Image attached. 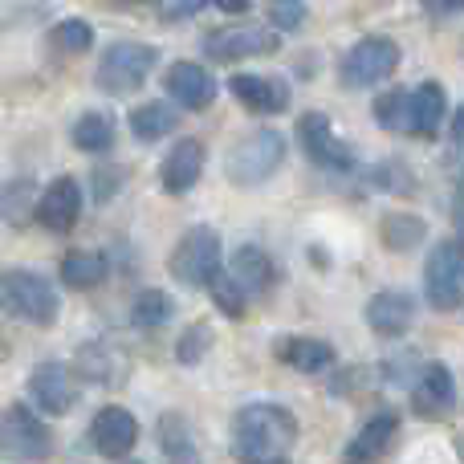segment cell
Returning <instances> with one entry per match:
<instances>
[{"label":"cell","mask_w":464,"mask_h":464,"mask_svg":"<svg viewBox=\"0 0 464 464\" xmlns=\"http://www.w3.org/2000/svg\"><path fill=\"white\" fill-rule=\"evenodd\" d=\"M277 49V33L265 24H225L204 37V53L212 62H240V57H265Z\"/></svg>","instance_id":"10"},{"label":"cell","mask_w":464,"mask_h":464,"mask_svg":"<svg viewBox=\"0 0 464 464\" xmlns=\"http://www.w3.org/2000/svg\"><path fill=\"white\" fill-rule=\"evenodd\" d=\"M424 294L432 310H460L464 305V240H440L424 265Z\"/></svg>","instance_id":"7"},{"label":"cell","mask_w":464,"mask_h":464,"mask_svg":"<svg viewBox=\"0 0 464 464\" xmlns=\"http://www.w3.org/2000/svg\"><path fill=\"white\" fill-rule=\"evenodd\" d=\"M297 449V420L281 403H248L232 420L237 464H289Z\"/></svg>","instance_id":"1"},{"label":"cell","mask_w":464,"mask_h":464,"mask_svg":"<svg viewBox=\"0 0 464 464\" xmlns=\"http://www.w3.org/2000/svg\"><path fill=\"white\" fill-rule=\"evenodd\" d=\"M33 208H37V188H33V179H16V184H8V192L0 196V217L13 220V225H24V220L33 217Z\"/></svg>","instance_id":"30"},{"label":"cell","mask_w":464,"mask_h":464,"mask_svg":"<svg viewBox=\"0 0 464 464\" xmlns=\"http://www.w3.org/2000/svg\"><path fill=\"white\" fill-rule=\"evenodd\" d=\"M208 346H212V330L204 326V322H192V326L179 334V343H176V359L184 362V367H196V362L208 354Z\"/></svg>","instance_id":"34"},{"label":"cell","mask_w":464,"mask_h":464,"mask_svg":"<svg viewBox=\"0 0 464 464\" xmlns=\"http://www.w3.org/2000/svg\"><path fill=\"white\" fill-rule=\"evenodd\" d=\"M176 318V302H171L163 289H143V294L130 302V322L135 330H160Z\"/></svg>","instance_id":"27"},{"label":"cell","mask_w":464,"mask_h":464,"mask_svg":"<svg viewBox=\"0 0 464 464\" xmlns=\"http://www.w3.org/2000/svg\"><path fill=\"white\" fill-rule=\"evenodd\" d=\"M49 45L57 49V53H86L90 45H94V24L82 21V16H65V21H57L53 29H49Z\"/></svg>","instance_id":"29"},{"label":"cell","mask_w":464,"mask_h":464,"mask_svg":"<svg viewBox=\"0 0 464 464\" xmlns=\"http://www.w3.org/2000/svg\"><path fill=\"white\" fill-rule=\"evenodd\" d=\"M395 436H400V416H395L392 408H379L375 416L359 428V436L346 444L343 464H371V460H379L395 444Z\"/></svg>","instance_id":"18"},{"label":"cell","mask_w":464,"mask_h":464,"mask_svg":"<svg viewBox=\"0 0 464 464\" xmlns=\"http://www.w3.org/2000/svg\"><path fill=\"white\" fill-rule=\"evenodd\" d=\"M228 277L245 289V297H256V294H269V285L277 281V269H273V261H269L265 248L245 245V248H237V256H232Z\"/></svg>","instance_id":"23"},{"label":"cell","mask_w":464,"mask_h":464,"mask_svg":"<svg viewBox=\"0 0 464 464\" xmlns=\"http://www.w3.org/2000/svg\"><path fill=\"white\" fill-rule=\"evenodd\" d=\"M460 449H464V444H460Z\"/></svg>","instance_id":"42"},{"label":"cell","mask_w":464,"mask_h":464,"mask_svg":"<svg viewBox=\"0 0 464 464\" xmlns=\"http://www.w3.org/2000/svg\"><path fill=\"white\" fill-rule=\"evenodd\" d=\"M155 436H160V449L168 464H200V444H196V432L179 411H163L160 424H155Z\"/></svg>","instance_id":"22"},{"label":"cell","mask_w":464,"mask_h":464,"mask_svg":"<svg viewBox=\"0 0 464 464\" xmlns=\"http://www.w3.org/2000/svg\"><path fill=\"white\" fill-rule=\"evenodd\" d=\"M208 294H212V302H217V310L225 314V318H240V314H245V305H248L245 289H240L228 273H217V277L208 281Z\"/></svg>","instance_id":"31"},{"label":"cell","mask_w":464,"mask_h":464,"mask_svg":"<svg viewBox=\"0 0 464 464\" xmlns=\"http://www.w3.org/2000/svg\"><path fill=\"white\" fill-rule=\"evenodd\" d=\"M297 143L310 155V163H318V168H326V171L354 168V151L334 135V127H330V119L322 111H310L297 119Z\"/></svg>","instance_id":"9"},{"label":"cell","mask_w":464,"mask_h":464,"mask_svg":"<svg viewBox=\"0 0 464 464\" xmlns=\"http://www.w3.org/2000/svg\"><path fill=\"white\" fill-rule=\"evenodd\" d=\"M33 217H37L41 228H49V232H70L82 217V184L73 176H57L53 184L37 196Z\"/></svg>","instance_id":"15"},{"label":"cell","mask_w":464,"mask_h":464,"mask_svg":"<svg viewBox=\"0 0 464 464\" xmlns=\"http://www.w3.org/2000/svg\"><path fill=\"white\" fill-rule=\"evenodd\" d=\"M204 176V143L200 139H179L160 168V184L168 196H188Z\"/></svg>","instance_id":"17"},{"label":"cell","mask_w":464,"mask_h":464,"mask_svg":"<svg viewBox=\"0 0 464 464\" xmlns=\"http://www.w3.org/2000/svg\"><path fill=\"white\" fill-rule=\"evenodd\" d=\"M457 225H460V232H464V200H460V208H457Z\"/></svg>","instance_id":"41"},{"label":"cell","mask_w":464,"mask_h":464,"mask_svg":"<svg viewBox=\"0 0 464 464\" xmlns=\"http://www.w3.org/2000/svg\"><path fill=\"white\" fill-rule=\"evenodd\" d=\"M135 440H139V420L130 416L127 408H119V403H106L94 416V424H90V444H94L98 457H106V460L127 457V452L135 449Z\"/></svg>","instance_id":"14"},{"label":"cell","mask_w":464,"mask_h":464,"mask_svg":"<svg viewBox=\"0 0 464 464\" xmlns=\"http://www.w3.org/2000/svg\"><path fill=\"white\" fill-rule=\"evenodd\" d=\"M371 114H375V122L383 130H400L403 135V127H408V90H387Z\"/></svg>","instance_id":"32"},{"label":"cell","mask_w":464,"mask_h":464,"mask_svg":"<svg viewBox=\"0 0 464 464\" xmlns=\"http://www.w3.org/2000/svg\"><path fill=\"white\" fill-rule=\"evenodd\" d=\"M457 408V383L444 362H424V371L411 383V411L420 420H444Z\"/></svg>","instance_id":"12"},{"label":"cell","mask_w":464,"mask_h":464,"mask_svg":"<svg viewBox=\"0 0 464 464\" xmlns=\"http://www.w3.org/2000/svg\"><path fill=\"white\" fill-rule=\"evenodd\" d=\"M273 351H277V359L285 362V367L302 371V375H318V371L334 367V346H330L326 338H302V334L277 338Z\"/></svg>","instance_id":"21"},{"label":"cell","mask_w":464,"mask_h":464,"mask_svg":"<svg viewBox=\"0 0 464 464\" xmlns=\"http://www.w3.org/2000/svg\"><path fill=\"white\" fill-rule=\"evenodd\" d=\"M424 237H428V225L420 217H411V212H392V217H383V245L392 248V253H408V248H416Z\"/></svg>","instance_id":"28"},{"label":"cell","mask_w":464,"mask_h":464,"mask_svg":"<svg viewBox=\"0 0 464 464\" xmlns=\"http://www.w3.org/2000/svg\"><path fill=\"white\" fill-rule=\"evenodd\" d=\"M220 8H225V13H245L248 5H253V0H217Z\"/></svg>","instance_id":"40"},{"label":"cell","mask_w":464,"mask_h":464,"mask_svg":"<svg viewBox=\"0 0 464 464\" xmlns=\"http://www.w3.org/2000/svg\"><path fill=\"white\" fill-rule=\"evenodd\" d=\"M163 90L179 111H204L217 102V78L200 62H176L163 78Z\"/></svg>","instance_id":"16"},{"label":"cell","mask_w":464,"mask_h":464,"mask_svg":"<svg viewBox=\"0 0 464 464\" xmlns=\"http://www.w3.org/2000/svg\"><path fill=\"white\" fill-rule=\"evenodd\" d=\"M0 314L29 326H53L62 314V297H57L53 281L41 277L33 269H5L0 273Z\"/></svg>","instance_id":"2"},{"label":"cell","mask_w":464,"mask_h":464,"mask_svg":"<svg viewBox=\"0 0 464 464\" xmlns=\"http://www.w3.org/2000/svg\"><path fill=\"white\" fill-rule=\"evenodd\" d=\"M444 111H449V94H444L440 82H424V86L408 90V127H403V135L432 139L444 122Z\"/></svg>","instance_id":"20"},{"label":"cell","mask_w":464,"mask_h":464,"mask_svg":"<svg viewBox=\"0 0 464 464\" xmlns=\"http://www.w3.org/2000/svg\"><path fill=\"white\" fill-rule=\"evenodd\" d=\"M411 322H416V302H411L408 294H400V289H383V294H375L367 302V326L375 330L379 338L408 334Z\"/></svg>","instance_id":"19"},{"label":"cell","mask_w":464,"mask_h":464,"mask_svg":"<svg viewBox=\"0 0 464 464\" xmlns=\"http://www.w3.org/2000/svg\"><path fill=\"white\" fill-rule=\"evenodd\" d=\"M73 147L86 155H106L114 147V119L106 111H86L70 130Z\"/></svg>","instance_id":"26"},{"label":"cell","mask_w":464,"mask_h":464,"mask_svg":"<svg viewBox=\"0 0 464 464\" xmlns=\"http://www.w3.org/2000/svg\"><path fill=\"white\" fill-rule=\"evenodd\" d=\"M122 188V168H98L94 171V200L106 204Z\"/></svg>","instance_id":"36"},{"label":"cell","mask_w":464,"mask_h":464,"mask_svg":"<svg viewBox=\"0 0 464 464\" xmlns=\"http://www.w3.org/2000/svg\"><path fill=\"white\" fill-rule=\"evenodd\" d=\"M281 163H285V139H281V130L261 127L232 147L225 171L237 188H261Z\"/></svg>","instance_id":"4"},{"label":"cell","mask_w":464,"mask_h":464,"mask_svg":"<svg viewBox=\"0 0 464 464\" xmlns=\"http://www.w3.org/2000/svg\"><path fill=\"white\" fill-rule=\"evenodd\" d=\"M78 371H82L86 379H94V383L111 387V379H114V359H111V351H106V346H98V343L82 346V351H78Z\"/></svg>","instance_id":"33"},{"label":"cell","mask_w":464,"mask_h":464,"mask_svg":"<svg viewBox=\"0 0 464 464\" xmlns=\"http://www.w3.org/2000/svg\"><path fill=\"white\" fill-rule=\"evenodd\" d=\"M428 16H457L464 13V0H420Z\"/></svg>","instance_id":"39"},{"label":"cell","mask_w":464,"mask_h":464,"mask_svg":"<svg viewBox=\"0 0 464 464\" xmlns=\"http://www.w3.org/2000/svg\"><path fill=\"white\" fill-rule=\"evenodd\" d=\"M0 452L16 464H37L53 452V432L29 403H8L0 416Z\"/></svg>","instance_id":"5"},{"label":"cell","mask_w":464,"mask_h":464,"mask_svg":"<svg viewBox=\"0 0 464 464\" xmlns=\"http://www.w3.org/2000/svg\"><path fill=\"white\" fill-rule=\"evenodd\" d=\"M452 163H457V179L464 192V106L452 114Z\"/></svg>","instance_id":"37"},{"label":"cell","mask_w":464,"mask_h":464,"mask_svg":"<svg viewBox=\"0 0 464 464\" xmlns=\"http://www.w3.org/2000/svg\"><path fill=\"white\" fill-rule=\"evenodd\" d=\"M400 70V45L392 37H362L351 53L338 65V78H343L346 90H367L387 82Z\"/></svg>","instance_id":"8"},{"label":"cell","mask_w":464,"mask_h":464,"mask_svg":"<svg viewBox=\"0 0 464 464\" xmlns=\"http://www.w3.org/2000/svg\"><path fill=\"white\" fill-rule=\"evenodd\" d=\"M171 277L188 289H204L220 273V232L208 225H196L179 237V245L171 248L168 261Z\"/></svg>","instance_id":"6"},{"label":"cell","mask_w":464,"mask_h":464,"mask_svg":"<svg viewBox=\"0 0 464 464\" xmlns=\"http://www.w3.org/2000/svg\"><path fill=\"white\" fill-rule=\"evenodd\" d=\"M228 90L248 114H281L294 98L285 78H273V73H232Z\"/></svg>","instance_id":"13"},{"label":"cell","mask_w":464,"mask_h":464,"mask_svg":"<svg viewBox=\"0 0 464 464\" xmlns=\"http://www.w3.org/2000/svg\"><path fill=\"white\" fill-rule=\"evenodd\" d=\"M273 33H294L305 24V0H273L269 5Z\"/></svg>","instance_id":"35"},{"label":"cell","mask_w":464,"mask_h":464,"mask_svg":"<svg viewBox=\"0 0 464 464\" xmlns=\"http://www.w3.org/2000/svg\"><path fill=\"white\" fill-rule=\"evenodd\" d=\"M29 395H33V403H37V411H45V416H65V411L78 403V383H73L65 362L49 359L29 371Z\"/></svg>","instance_id":"11"},{"label":"cell","mask_w":464,"mask_h":464,"mask_svg":"<svg viewBox=\"0 0 464 464\" xmlns=\"http://www.w3.org/2000/svg\"><path fill=\"white\" fill-rule=\"evenodd\" d=\"M204 5H212V0H171V5L163 8V21H184V16H196Z\"/></svg>","instance_id":"38"},{"label":"cell","mask_w":464,"mask_h":464,"mask_svg":"<svg viewBox=\"0 0 464 464\" xmlns=\"http://www.w3.org/2000/svg\"><path fill=\"white\" fill-rule=\"evenodd\" d=\"M155 65H160V49L155 45H143V41H114L94 70V86L114 98L135 94V90L151 78Z\"/></svg>","instance_id":"3"},{"label":"cell","mask_w":464,"mask_h":464,"mask_svg":"<svg viewBox=\"0 0 464 464\" xmlns=\"http://www.w3.org/2000/svg\"><path fill=\"white\" fill-rule=\"evenodd\" d=\"M179 127V111L171 102H143L130 111V135L139 143H160Z\"/></svg>","instance_id":"25"},{"label":"cell","mask_w":464,"mask_h":464,"mask_svg":"<svg viewBox=\"0 0 464 464\" xmlns=\"http://www.w3.org/2000/svg\"><path fill=\"white\" fill-rule=\"evenodd\" d=\"M62 285L78 289V294H86V289H98L106 281V273H111V265H106L102 253H94V248H73V253L62 256Z\"/></svg>","instance_id":"24"}]
</instances>
